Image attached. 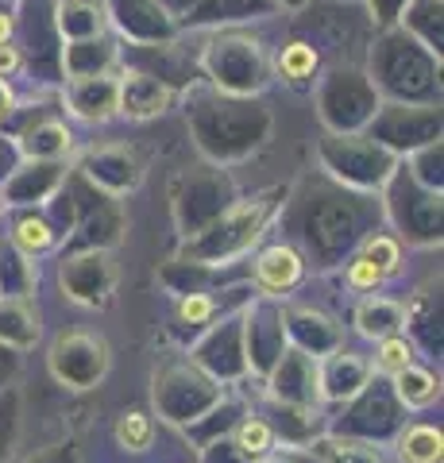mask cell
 Instances as JSON below:
<instances>
[{"label": "cell", "mask_w": 444, "mask_h": 463, "mask_svg": "<svg viewBox=\"0 0 444 463\" xmlns=\"http://www.w3.org/2000/svg\"><path fill=\"white\" fill-rule=\"evenodd\" d=\"M8 240H12V248H16V251H24L27 259H35V255H43V251L54 248V228L43 221V216L27 213V216H20V221L12 224Z\"/></svg>", "instance_id": "7c38bea8"}, {"label": "cell", "mask_w": 444, "mask_h": 463, "mask_svg": "<svg viewBox=\"0 0 444 463\" xmlns=\"http://www.w3.org/2000/svg\"><path fill=\"white\" fill-rule=\"evenodd\" d=\"M0 209H5V201H0Z\"/></svg>", "instance_id": "4316f807"}, {"label": "cell", "mask_w": 444, "mask_h": 463, "mask_svg": "<svg viewBox=\"0 0 444 463\" xmlns=\"http://www.w3.org/2000/svg\"><path fill=\"white\" fill-rule=\"evenodd\" d=\"M413 364V340H406L402 332H394V336L379 340V355H375V367L371 371H383V374H398L402 367Z\"/></svg>", "instance_id": "e0dca14e"}, {"label": "cell", "mask_w": 444, "mask_h": 463, "mask_svg": "<svg viewBox=\"0 0 444 463\" xmlns=\"http://www.w3.org/2000/svg\"><path fill=\"white\" fill-rule=\"evenodd\" d=\"M410 325V313L402 301H391L383 294H371L360 309H355V328L364 332L367 340H386L394 332H402Z\"/></svg>", "instance_id": "52a82bcc"}, {"label": "cell", "mask_w": 444, "mask_h": 463, "mask_svg": "<svg viewBox=\"0 0 444 463\" xmlns=\"http://www.w3.org/2000/svg\"><path fill=\"white\" fill-rule=\"evenodd\" d=\"M371 364L352 352H333L325 359V364H317V383H321V394L328 402H344V398H355L360 390L371 386Z\"/></svg>", "instance_id": "5b68a950"}, {"label": "cell", "mask_w": 444, "mask_h": 463, "mask_svg": "<svg viewBox=\"0 0 444 463\" xmlns=\"http://www.w3.org/2000/svg\"><path fill=\"white\" fill-rule=\"evenodd\" d=\"M232 444L248 459H263L270 448H275V429H270V421H263V417H243L232 432Z\"/></svg>", "instance_id": "5bb4252c"}, {"label": "cell", "mask_w": 444, "mask_h": 463, "mask_svg": "<svg viewBox=\"0 0 444 463\" xmlns=\"http://www.w3.org/2000/svg\"><path fill=\"white\" fill-rule=\"evenodd\" d=\"M344 282H348V289H360V294H375V289L386 282V274L371 263V259L355 255L348 263V270H344Z\"/></svg>", "instance_id": "44dd1931"}, {"label": "cell", "mask_w": 444, "mask_h": 463, "mask_svg": "<svg viewBox=\"0 0 444 463\" xmlns=\"http://www.w3.org/2000/svg\"><path fill=\"white\" fill-rule=\"evenodd\" d=\"M112 109H117V85L112 81H101V90L90 97L74 93V112L85 116V120H105V116H112Z\"/></svg>", "instance_id": "d6986e66"}, {"label": "cell", "mask_w": 444, "mask_h": 463, "mask_svg": "<svg viewBox=\"0 0 444 463\" xmlns=\"http://www.w3.org/2000/svg\"><path fill=\"white\" fill-rule=\"evenodd\" d=\"M302 274H306L302 255L294 248H286V243H275V248H267L255 259V286H260L267 298H282L286 289H294L302 282Z\"/></svg>", "instance_id": "8992f818"}, {"label": "cell", "mask_w": 444, "mask_h": 463, "mask_svg": "<svg viewBox=\"0 0 444 463\" xmlns=\"http://www.w3.org/2000/svg\"><path fill=\"white\" fill-rule=\"evenodd\" d=\"M364 259H371V263H375L386 279H391V274L402 267V243H398L394 236H386V232H379V236H371L367 243H364V251H360Z\"/></svg>", "instance_id": "ac0fdd59"}, {"label": "cell", "mask_w": 444, "mask_h": 463, "mask_svg": "<svg viewBox=\"0 0 444 463\" xmlns=\"http://www.w3.org/2000/svg\"><path fill=\"white\" fill-rule=\"evenodd\" d=\"M313 66H317V54H313V47H306V43H290V47L282 51V58H279L282 78H290V81L309 78Z\"/></svg>", "instance_id": "ffe728a7"}, {"label": "cell", "mask_w": 444, "mask_h": 463, "mask_svg": "<svg viewBox=\"0 0 444 463\" xmlns=\"http://www.w3.org/2000/svg\"><path fill=\"white\" fill-rule=\"evenodd\" d=\"M391 379H394V398L402 410H429L433 402H440V379L429 367L410 364L398 374H391Z\"/></svg>", "instance_id": "9c48e42d"}, {"label": "cell", "mask_w": 444, "mask_h": 463, "mask_svg": "<svg viewBox=\"0 0 444 463\" xmlns=\"http://www.w3.org/2000/svg\"><path fill=\"white\" fill-rule=\"evenodd\" d=\"M112 282H117V270H112L105 251L78 255L62 263V289L78 306H105L112 294Z\"/></svg>", "instance_id": "3957f363"}, {"label": "cell", "mask_w": 444, "mask_h": 463, "mask_svg": "<svg viewBox=\"0 0 444 463\" xmlns=\"http://www.w3.org/2000/svg\"><path fill=\"white\" fill-rule=\"evenodd\" d=\"M12 109H16V97H12V90H8V81L0 78V124L12 116Z\"/></svg>", "instance_id": "cb8c5ba5"}, {"label": "cell", "mask_w": 444, "mask_h": 463, "mask_svg": "<svg viewBox=\"0 0 444 463\" xmlns=\"http://www.w3.org/2000/svg\"><path fill=\"white\" fill-rule=\"evenodd\" d=\"M398 459L402 463H440L444 459V437L433 425H410L398 437Z\"/></svg>", "instance_id": "8fae6325"}, {"label": "cell", "mask_w": 444, "mask_h": 463, "mask_svg": "<svg viewBox=\"0 0 444 463\" xmlns=\"http://www.w3.org/2000/svg\"><path fill=\"white\" fill-rule=\"evenodd\" d=\"M313 456L321 463H383L379 448L371 444H355V440H340V437H321L313 444Z\"/></svg>", "instance_id": "4fadbf2b"}, {"label": "cell", "mask_w": 444, "mask_h": 463, "mask_svg": "<svg viewBox=\"0 0 444 463\" xmlns=\"http://www.w3.org/2000/svg\"><path fill=\"white\" fill-rule=\"evenodd\" d=\"M217 317V298L209 289H185L178 298V325L185 328H205Z\"/></svg>", "instance_id": "2e32d148"}, {"label": "cell", "mask_w": 444, "mask_h": 463, "mask_svg": "<svg viewBox=\"0 0 444 463\" xmlns=\"http://www.w3.org/2000/svg\"><path fill=\"white\" fill-rule=\"evenodd\" d=\"M166 100H170V93H166V85H159V78L132 74L124 85H117V109L136 116V120H147V116L163 112Z\"/></svg>", "instance_id": "ba28073f"}, {"label": "cell", "mask_w": 444, "mask_h": 463, "mask_svg": "<svg viewBox=\"0 0 444 463\" xmlns=\"http://www.w3.org/2000/svg\"><path fill=\"white\" fill-rule=\"evenodd\" d=\"M263 213H267V205L263 201H251V205H240L236 213H228L224 221L213 228L217 232V243H213V248H205L202 251V259H205V267H213L217 263V259H228V255H240L243 248H248V243L260 236V224H263Z\"/></svg>", "instance_id": "277c9868"}, {"label": "cell", "mask_w": 444, "mask_h": 463, "mask_svg": "<svg viewBox=\"0 0 444 463\" xmlns=\"http://www.w3.org/2000/svg\"><path fill=\"white\" fill-rule=\"evenodd\" d=\"M16 70H20V51L8 47V43H0V78L16 74Z\"/></svg>", "instance_id": "603a6c76"}, {"label": "cell", "mask_w": 444, "mask_h": 463, "mask_svg": "<svg viewBox=\"0 0 444 463\" xmlns=\"http://www.w3.org/2000/svg\"><path fill=\"white\" fill-rule=\"evenodd\" d=\"M8 35H12V20L0 12V43H8Z\"/></svg>", "instance_id": "d4e9b609"}, {"label": "cell", "mask_w": 444, "mask_h": 463, "mask_svg": "<svg viewBox=\"0 0 444 463\" xmlns=\"http://www.w3.org/2000/svg\"><path fill=\"white\" fill-rule=\"evenodd\" d=\"M260 463H290V459H260Z\"/></svg>", "instance_id": "484cf974"}, {"label": "cell", "mask_w": 444, "mask_h": 463, "mask_svg": "<svg viewBox=\"0 0 444 463\" xmlns=\"http://www.w3.org/2000/svg\"><path fill=\"white\" fill-rule=\"evenodd\" d=\"M27 139H32V143H24V147L32 151L35 158H39V155H62V151L70 147V136L62 132L59 124H47V128H39V132H35V136H27Z\"/></svg>", "instance_id": "7402d4cb"}, {"label": "cell", "mask_w": 444, "mask_h": 463, "mask_svg": "<svg viewBox=\"0 0 444 463\" xmlns=\"http://www.w3.org/2000/svg\"><path fill=\"white\" fill-rule=\"evenodd\" d=\"M151 440H155V421L147 413L132 410L117 421V444L124 448V452H147Z\"/></svg>", "instance_id": "9a60e30c"}, {"label": "cell", "mask_w": 444, "mask_h": 463, "mask_svg": "<svg viewBox=\"0 0 444 463\" xmlns=\"http://www.w3.org/2000/svg\"><path fill=\"white\" fill-rule=\"evenodd\" d=\"M39 340V321L24 298H0V344L32 347Z\"/></svg>", "instance_id": "30bf717a"}, {"label": "cell", "mask_w": 444, "mask_h": 463, "mask_svg": "<svg viewBox=\"0 0 444 463\" xmlns=\"http://www.w3.org/2000/svg\"><path fill=\"white\" fill-rule=\"evenodd\" d=\"M51 371L70 390H90L109 371V344L85 332H70L51 347Z\"/></svg>", "instance_id": "6da1fadb"}, {"label": "cell", "mask_w": 444, "mask_h": 463, "mask_svg": "<svg viewBox=\"0 0 444 463\" xmlns=\"http://www.w3.org/2000/svg\"><path fill=\"white\" fill-rule=\"evenodd\" d=\"M270 394L282 405H298V410H313L317 390V364L306 352H282L270 367Z\"/></svg>", "instance_id": "7a4b0ae2"}]
</instances>
